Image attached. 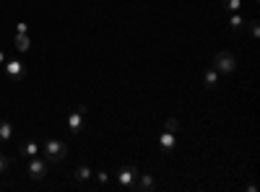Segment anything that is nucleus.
Returning <instances> with one entry per match:
<instances>
[{
    "mask_svg": "<svg viewBox=\"0 0 260 192\" xmlns=\"http://www.w3.org/2000/svg\"><path fill=\"white\" fill-rule=\"evenodd\" d=\"M203 81H206V86H208V89H216V83H219V70H216V68L203 70Z\"/></svg>",
    "mask_w": 260,
    "mask_h": 192,
    "instance_id": "ddd939ff",
    "label": "nucleus"
},
{
    "mask_svg": "<svg viewBox=\"0 0 260 192\" xmlns=\"http://www.w3.org/2000/svg\"><path fill=\"white\" fill-rule=\"evenodd\" d=\"M3 62H6V55H3V50H0V65H3Z\"/></svg>",
    "mask_w": 260,
    "mask_h": 192,
    "instance_id": "412c9836",
    "label": "nucleus"
},
{
    "mask_svg": "<svg viewBox=\"0 0 260 192\" xmlns=\"http://www.w3.org/2000/svg\"><path fill=\"white\" fill-rule=\"evenodd\" d=\"M13 138V125L8 120H0V143H8Z\"/></svg>",
    "mask_w": 260,
    "mask_h": 192,
    "instance_id": "9d476101",
    "label": "nucleus"
},
{
    "mask_svg": "<svg viewBox=\"0 0 260 192\" xmlns=\"http://www.w3.org/2000/svg\"><path fill=\"white\" fill-rule=\"evenodd\" d=\"M136 189H141V192H151V189H156V179H154V174H141V172H138Z\"/></svg>",
    "mask_w": 260,
    "mask_h": 192,
    "instance_id": "6e6552de",
    "label": "nucleus"
},
{
    "mask_svg": "<svg viewBox=\"0 0 260 192\" xmlns=\"http://www.w3.org/2000/svg\"><path fill=\"white\" fill-rule=\"evenodd\" d=\"M91 177H94V172H91L89 164H78L76 166V179L78 182H86V179H91Z\"/></svg>",
    "mask_w": 260,
    "mask_h": 192,
    "instance_id": "f8f14e48",
    "label": "nucleus"
},
{
    "mask_svg": "<svg viewBox=\"0 0 260 192\" xmlns=\"http://www.w3.org/2000/svg\"><path fill=\"white\" fill-rule=\"evenodd\" d=\"M13 42H16V50H18V52H29V50H31V39H29L26 34H16Z\"/></svg>",
    "mask_w": 260,
    "mask_h": 192,
    "instance_id": "9b49d317",
    "label": "nucleus"
},
{
    "mask_svg": "<svg viewBox=\"0 0 260 192\" xmlns=\"http://www.w3.org/2000/svg\"><path fill=\"white\" fill-rule=\"evenodd\" d=\"M159 145L164 148L167 153H172L177 148V133H169V130H164L161 135H159Z\"/></svg>",
    "mask_w": 260,
    "mask_h": 192,
    "instance_id": "0eeeda50",
    "label": "nucleus"
},
{
    "mask_svg": "<svg viewBox=\"0 0 260 192\" xmlns=\"http://www.w3.org/2000/svg\"><path fill=\"white\" fill-rule=\"evenodd\" d=\"M164 130H169V133H180V130H182V125H180L175 117H169V120L164 122Z\"/></svg>",
    "mask_w": 260,
    "mask_h": 192,
    "instance_id": "2eb2a0df",
    "label": "nucleus"
},
{
    "mask_svg": "<svg viewBox=\"0 0 260 192\" xmlns=\"http://www.w3.org/2000/svg\"><path fill=\"white\" fill-rule=\"evenodd\" d=\"M18 153L24 156V159H34V156L39 153L37 140H26V143H21V145H18Z\"/></svg>",
    "mask_w": 260,
    "mask_h": 192,
    "instance_id": "1a4fd4ad",
    "label": "nucleus"
},
{
    "mask_svg": "<svg viewBox=\"0 0 260 192\" xmlns=\"http://www.w3.org/2000/svg\"><path fill=\"white\" fill-rule=\"evenodd\" d=\"M45 156H47V161L57 164V161H62L65 156H68V145H65L62 140L50 138V140H45Z\"/></svg>",
    "mask_w": 260,
    "mask_h": 192,
    "instance_id": "f03ea898",
    "label": "nucleus"
},
{
    "mask_svg": "<svg viewBox=\"0 0 260 192\" xmlns=\"http://www.w3.org/2000/svg\"><path fill=\"white\" fill-rule=\"evenodd\" d=\"M11 166H13V159H11V156H6V153H0V174H6Z\"/></svg>",
    "mask_w": 260,
    "mask_h": 192,
    "instance_id": "dca6fc26",
    "label": "nucleus"
},
{
    "mask_svg": "<svg viewBox=\"0 0 260 192\" xmlns=\"http://www.w3.org/2000/svg\"><path fill=\"white\" fill-rule=\"evenodd\" d=\"M94 177L99 179V184H107V179H110V174H107V172H102V169H99V172H94Z\"/></svg>",
    "mask_w": 260,
    "mask_h": 192,
    "instance_id": "a211bd4d",
    "label": "nucleus"
},
{
    "mask_svg": "<svg viewBox=\"0 0 260 192\" xmlns=\"http://www.w3.org/2000/svg\"><path fill=\"white\" fill-rule=\"evenodd\" d=\"M213 68L219 70V75H221V73L229 75V73L237 70V60H234V55H232L229 50H221V52L213 55Z\"/></svg>",
    "mask_w": 260,
    "mask_h": 192,
    "instance_id": "f257e3e1",
    "label": "nucleus"
},
{
    "mask_svg": "<svg viewBox=\"0 0 260 192\" xmlns=\"http://www.w3.org/2000/svg\"><path fill=\"white\" fill-rule=\"evenodd\" d=\"M3 65H6V75L11 81H21L26 75V65L21 60H8V62H3Z\"/></svg>",
    "mask_w": 260,
    "mask_h": 192,
    "instance_id": "39448f33",
    "label": "nucleus"
},
{
    "mask_svg": "<svg viewBox=\"0 0 260 192\" xmlns=\"http://www.w3.org/2000/svg\"><path fill=\"white\" fill-rule=\"evenodd\" d=\"M29 177L31 179H45L47 177V161L39 159V156L29 159Z\"/></svg>",
    "mask_w": 260,
    "mask_h": 192,
    "instance_id": "20e7f679",
    "label": "nucleus"
},
{
    "mask_svg": "<svg viewBox=\"0 0 260 192\" xmlns=\"http://www.w3.org/2000/svg\"><path fill=\"white\" fill-rule=\"evenodd\" d=\"M29 31V26L24 24V21H21V24H16V34H26Z\"/></svg>",
    "mask_w": 260,
    "mask_h": 192,
    "instance_id": "aec40b11",
    "label": "nucleus"
},
{
    "mask_svg": "<svg viewBox=\"0 0 260 192\" xmlns=\"http://www.w3.org/2000/svg\"><path fill=\"white\" fill-rule=\"evenodd\" d=\"M229 26H232L234 31H240V29L245 26V18H242V16H237V13H232V21H229Z\"/></svg>",
    "mask_w": 260,
    "mask_h": 192,
    "instance_id": "f3484780",
    "label": "nucleus"
},
{
    "mask_svg": "<svg viewBox=\"0 0 260 192\" xmlns=\"http://www.w3.org/2000/svg\"><path fill=\"white\" fill-rule=\"evenodd\" d=\"M136 179H138V169H136L133 164L120 166V172H117V182H120V187H125V189H136Z\"/></svg>",
    "mask_w": 260,
    "mask_h": 192,
    "instance_id": "7ed1b4c3",
    "label": "nucleus"
},
{
    "mask_svg": "<svg viewBox=\"0 0 260 192\" xmlns=\"http://www.w3.org/2000/svg\"><path fill=\"white\" fill-rule=\"evenodd\" d=\"M250 31H252V36H260V24H257L255 18L250 21Z\"/></svg>",
    "mask_w": 260,
    "mask_h": 192,
    "instance_id": "6ab92c4d",
    "label": "nucleus"
},
{
    "mask_svg": "<svg viewBox=\"0 0 260 192\" xmlns=\"http://www.w3.org/2000/svg\"><path fill=\"white\" fill-rule=\"evenodd\" d=\"M83 117H86V106H78L76 112H71V117H68V130H71L73 135H78V133L83 130Z\"/></svg>",
    "mask_w": 260,
    "mask_h": 192,
    "instance_id": "423d86ee",
    "label": "nucleus"
},
{
    "mask_svg": "<svg viewBox=\"0 0 260 192\" xmlns=\"http://www.w3.org/2000/svg\"><path fill=\"white\" fill-rule=\"evenodd\" d=\"M221 6H224V11H229V13H240L242 0H221Z\"/></svg>",
    "mask_w": 260,
    "mask_h": 192,
    "instance_id": "4468645a",
    "label": "nucleus"
}]
</instances>
